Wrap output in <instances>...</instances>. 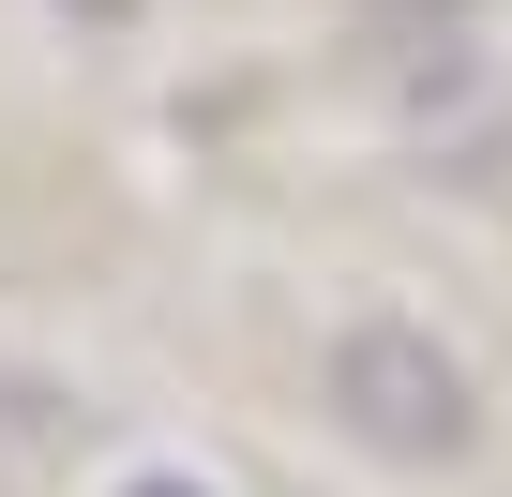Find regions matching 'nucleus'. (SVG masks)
<instances>
[{
	"label": "nucleus",
	"mask_w": 512,
	"mask_h": 497,
	"mask_svg": "<svg viewBox=\"0 0 512 497\" xmlns=\"http://www.w3.org/2000/svg\"><path fill=\"white\" fill-rule=\"evenodd\" d=\"M332 407H347L377 452H452V437H467V377H452L422 332H347V347H332Z\"/></svg>",
	"instance_id": "nucleus-1"
},
{
	"label": "nucleus",
	"mask_w": 512,
	"mask_h": 497,
	"mask_svg": "<svg viewBox=\"0 0 512 497\" xmlns=\"http://www.w3.org/2000/svg\"><path fill=\"white\" fill-rule=\"evenodd\" d=\"M136 497H211V482H136Z\"/></svg>",
	"instance_id": "nucleus-2"
}]
</instances>
